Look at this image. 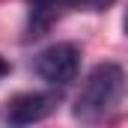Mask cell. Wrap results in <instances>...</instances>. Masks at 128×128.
I'll return each instance as SVG.
<instances>
[{
  "label": "cell",
  "instance_id": "1",
  "mask_svg": "<svg viewBox=\"0 0 128 128\" xmlns=\"http://www.w3.org/2000/svg\"><path fill=\"white\" fill-rule=\"evenodd\" d=\"M125 92H128V78H125V72H122V66L98 63L86 74L80 92L74 96L72 116L78 122H86V125L101 122V119H107L119 107V101L125 98Z\"/></svg>",
  "mask_w": 128,
  "mask_h": 128
},
{
  "label": "cell",
  "instance_id": "6",
  "mask_svg": "<svg viewBox=\"0 0 128 128\" xmlns=\"http://www.w3.org/2000/svg\"><path fill=\"white\" fill-rule=\"evenodd\" d=\"M122 30H125V36H128V9H125V15H122Z\"/></svg>",
  "mask_w": 128,
  "mask_h": 128
},
{
  "label": "cell",
  "instance_id": "2",
  "mask_svg": "<svg viewBox=\"0 0 128 128\" xmlns=\"http://www.w3.org/2000/svg\"><path fill=\"white\" fill-rule=\"evenodd\" d=\"M33 72L51 84V86H68L78 72H80V48L74 42H57V45H48L45 51L36 54L33 60Z\"/></svg>",
  "mask_w": 128,
  "mask_h": 128
},
{
  "label": "cell",
  "instance_id": "3",
  "mask_svg": "<svg viewBox=\"0 0 128 128\" xmlns=\"http://www.w3.org/2000/svg\"><path fill=\"white\" fill-rule=\"evenodd\" d=\"M113 0H27V39H39L66 12H104Z\"/></svg>",
  "mask_w": 128,
  "mask_h": 128
},
{
  "label": "cell",
  "instance_id": "5",
  "mask_svg": "<svg viewBox=\"0 0 128 128\" xmlns=\"http://www.w3.org/2000/svg\"><path fill=\"white\" fill-rule=\"evenodd\" d=\"M6 74H9V63L0 57V78H6Z\"/></svg>",
  "mask_w": 128,
  "mask_h": 128
},
{
  "label": "cell",
  "instance_id": "4",
  "mask_svg": "<svg viewBox=\"0 0 128 128\" xmlns=\"http://www.w3.org/2000/svg\"><path fill=\"white\" fill-rule=\"evenodd\" d=\"M60 86L57 90H45V92H21V96L9 98L6 107H3V122L9 125H33V122H42L48 119L57 107H60Z\"/></svg>",
  "mask_w": 128,
  "mask_h": 128
}]
</instances>
